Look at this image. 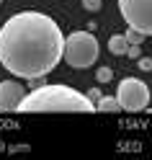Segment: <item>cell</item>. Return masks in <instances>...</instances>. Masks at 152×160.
I'll use <instances>...</instances> for the list:
<instances>
[{
  "mask_svg": "<svg viewBox=\"0 0 152 160\" xmlns=\"http://www.w3.org/2000/svg\"><path fill=\"white\" fill-rule=\"evenodd\" d=\"M101 54V44L90 31H72L65 36V52L62 59L72 70H88L96 65V59Z\"/></svg>",
  "mask_w": 152,
  "mask_h": 160,
  "instance_id": "3957f363",
  "label": "cell"
},
{
  "mask_svg": "<svg viewBox=\"0 0 152 160\" xmlns=\"http://www.w3.org/2000/svg\"><path fill=\"white\" fill-rule=\"evenodd\" d=\"M65 34L39 11H21L0 26V65L11 75L36 83L62 62Z\"/></svg>",
  "mask_w": 152,
  "mask_h": 160,
  "instance_id": "6da1fadb",
  "label": "cell"
},
{
  "mask_svg": "<svg viewBox=\"0 0 152 160\" xmlns=\"http://www.w3.org/2000/svg\"><path fill=\"white\" fill-rule=\"evenodd\" d=\"M116 98H119V106L124 111H145L150 106V88L139 78H124L119 83Z\"/></svg>",
  "mask_w": 152,
  "mask_h": 160,
  "instance_id": "277c9868",
  "label": "cell"
},
{
  "mask_svg": "<svg viewBox=\"0 0 152 160\" xmlns=\"http://www.w3.org/2000/svg\"><path fill=\"white\" fill-rule=\"evenodd\" d=\"M0 5H3V0H0Z\"/></svg>",
  "mask_w": 152,
  "mask_h": 160,
  "instance_id": "9a60e30c",
  "label": "cell"
},
{
  "mask_svg": "<svg viewBox=\"0 0 152 160\" xmlns=\"http://www.w3.org/2000/svg\"><path fill=\"white\" fill-rule=\"evenodd\" d=\"M119 11L129 28L152 36V0H119Z\"/></svg>",
  "mask_w": 152,
  "mask_h": 160,
  "instance_id": "5b68a950",
  "label": "cell"
},
{
  "mask_svg": "<svg viewBox=\"0 0 152 160\" xmlns=\"http://www.w3.org/2000/svg\"><path fill=\"white\" fill-rule=\"evenodd\" d=\"M126 57H131V59H139V57H142V44H129V49H126Z\"/></svg>",
  "mask_w": 152,
  "mask_h": 160,
  "instance_id": "7c38bea8",
  "label": "cell"
},
{
  "mask_svg": "<svg viewBox=\"0 0 152 160\" xmlns=\"http://www.w3.org/2000/svg\"><path fill=\"white\" fill-rule=\"evenodd\" d=\"M119 98L116 96H101L96 101V111H119Z\"/></svg>",
  "mask_w": 152,
  "mask_h": 160,
  "instance_id": "ba28073f",
  "label": "cell"
},
{
  "mask_svg": "<svg viewBox=\"0 0 152 160\" xmlns=\"http://www.w3.org/2000/svg\"><path fill=\"white\" fill-rule=\"evenodd\" d=\"M101 5H103V0H83V8H85V11H90V13H98Z\"/></svg>",
  "mask_w": 152,
  "mask_h": 160,
  "instance_id": "8fae6325",
  "label": "cell"
},
{
  "mask_svg": "<svg viewBox=\"0 0 152 160\" xmlns=\"http://www.w3.org/2000/svg\"><path fill=\"white\" fill-rule=\"evenodd\" d=\"M126 49H129V42L124 34H114L108 39V52L116 54V57H126Z\"/></svg>",
  "mask_w": 152,
  "mask_h": 160,
  "instance_id": "52a82bcc",
  "label": "cell"
},
{
  "mask_svg": "<svg viewBox=\"0 0 152 160\" xmlns=\"http://www.w3.org/2000/svg\"><path fill=\"white\" fill-rule=\"evenodd\" d=\"M137 62H139V70H147V72L152 70V59H150V57H139Z\"/></svg>",
  "mask_w": 152,
  "mask_h": 160,
  "instance_id": "4fadbf2b",
  "label": "cell"
},
{
  "mask_svg": "<svg viewBox=\"0 0 152 160\" xmlns=\"http://www.w3.org/2000/svg\"><path fill=\"white\" fill-rule=\"evenodd\" d=\"M101 96H103V93H101V91H98V88H93V91H88V98H90V101H93V103L98 101V98H101Z\"/></svg>",
  "mask_w": 152,
  "mask_h": 160,
  "instance_id": "5bb4252c",
  "label": "cell"
},
{
  "mask_svg": "<svg viewBox=\"0 0 152 160\" xmlns=\"http://www.w3.org/2000/svg\"><path fill=\"white\" fill-rule=\"evenodd\" d=\"M26 93L28 91L16 80H0V111H18Z\"/></svg>",
  "mask_w": 152,
  "mask_h": 160,
  "instance_id": "8992f818",
  "label": "cell"
},
{
  "mask_svg": "<svg viewBox=\"0 0 152 160\" xmlns=\"http://www.w3.org/2000/svg\"><path fill=\"white\" fill-rule=\"evenodd\" d=\"M124 36H126V42H129V44H142V42H145V34L137 31V28H129Z\"/></svg>",
  "mask_w": 152,
  "mask_h": 160,
  "instance_id": "30bf717a",
  "label": "cell"
},
{
  "mask_svg": "<svg viewBox=\"0 0 152 160\" xmlns=\"http://www.w3.org/2000/svg\"><path fill=\"white\" fill-rule=\"evenodd\" d=\"M18 111L34 114V111H96V103L88 98V93H77L70 85H39L31 93H26Z\"/></svg>",
  "mask_w": 152,
  "mask_h": 160,
  "instance_id": "7a4b0ae2",
  "label": "cell"
},
{
  "mask_svg": "<svg viewBox=\"0 0 152 160\" xmlns=\"http://www.w3.org/2000/svg\"><path fill=\"white\" fill-rule=\"evenodd\" d=\"M96 80H98V83H111V80H114V70H111V67H98L96 70Z\"/></svg>",
  "mask_w": 152,
  "mask_h": 160,
  "instance_id": "9c48e42d",
  "label": "cell"
}]
</instances>
